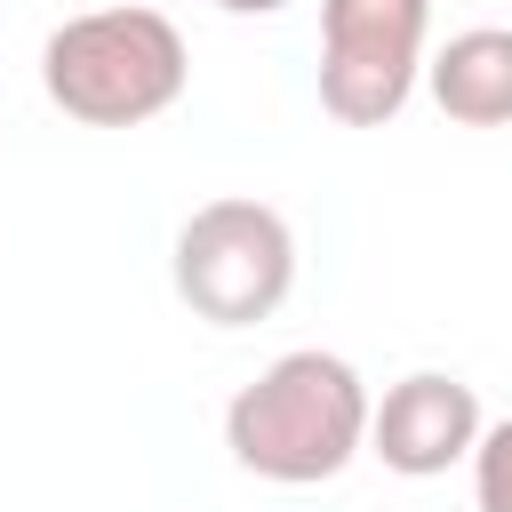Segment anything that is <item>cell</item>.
I'll return each instance as SVG.
<instances>
[{"mask_svg": "<svg viewBox=\"0 0 512 512\" xmlns=\"http://www.w3.org/2000/svg\"><path fill=\"white\" fill-rule=\"evenodd\" d=\"M368 384L344 352H280L256 384L232 392L224 408V448L240 472L272 480V488H320L336 480L352 456H368Z\"/></svg>", "mask_w": 512, "mask_h": 512, "instance_id": "1", "label": "cell"}, {"mask_svg": "<svg viewBox=\"0 0 512 512\" xmlns=\"http://www.w3.org/2000/svg\"><path fill=\"white\" fill-rule=\"evenodd\" d=\"M40 88L80 128H144L192 88V48L160 8H88L48 32Z\"/></svg>", "mask_w": 512, "mask_h": 512, "instance_id": "2", "label": "cell"}, {"mask_svg": "<svg viewBox=\"0 0 512 512\" xmlns=\"http://www.w3.org/2000/svg\"><path fill=\"white\" fill-rule=\"evenodd\" d=\"M168 280H176V296H184L192 320H208V328H256L296 288V232H288V216L272 200H248V192L200 200L176 224Z\"/></svg>", "mask_w": 512, "mask_h": 512, "instance_id": "3", "label": "cell"}, {"mask_svg": "<svg viewBox=\"0 0 512 512\" xmlns=\"http://www.w3.org/2000/svg\"><path fill=\"white\" fill-rule=\"evenodd\" d=\"M432 0H320V112L384 128L424 80Z\"/></svg>", "mask_w": 512, "mask_h": 512, "instance_id": "4", "label": "cell"}, {"mask_svg": "<svg viewBox=\"0 0 512 512\" xmlns=\"http://www.w3.org/2000/svg\"><path fill=\"white\" fill-rule=\"evenodd\" d=\"M480 432H488L480 392L448 368H416L384 384V400L368 408V456L400 480H440L448 464H472Z\"/></svg>", "mask_w": 512, "mask_h": 512, "instance_id": "5", "label": "cell"}, {"mask_svg": "<svg viewBox=\"0 0 512 512\" xmlns=\"http://www.w3.org/2000/svg\"><path fill=\"white\" fill-rule=\"evenodd\" d=\"M424 88L456 128H512V32L472 24L424 56Z\"/></svg>", "mask_w": 512, "mask_h": 512, "instance_id": "6", "label": "cell"}, {"mask_svg": "<svg viewBox=\"0 0 512 512\" xmlns=\"http://www.w3.org/2000/svg\"><path fill=\"white\" fill-rule=\"evenodd\" d=\"M472 512H512V416H496L472 448Z\"/></svg>", "mask_w": 512, "mask_h": 512, "instance_id": "7", "label": "cell"}, {"mask_svg": "<svg viewBox=\"0 0 512 512\" xmlns=\"http://www.w3.org/2000/svg\"><path fill=\"white\" fill-rule=\"evenodd\" d=\"M208 8H224V16H280L288 0H208Z\"/></svg>", "mask_w": 512, "mask_h": 512, "instance_id": "8", "label": "cell"}]
</instances>
